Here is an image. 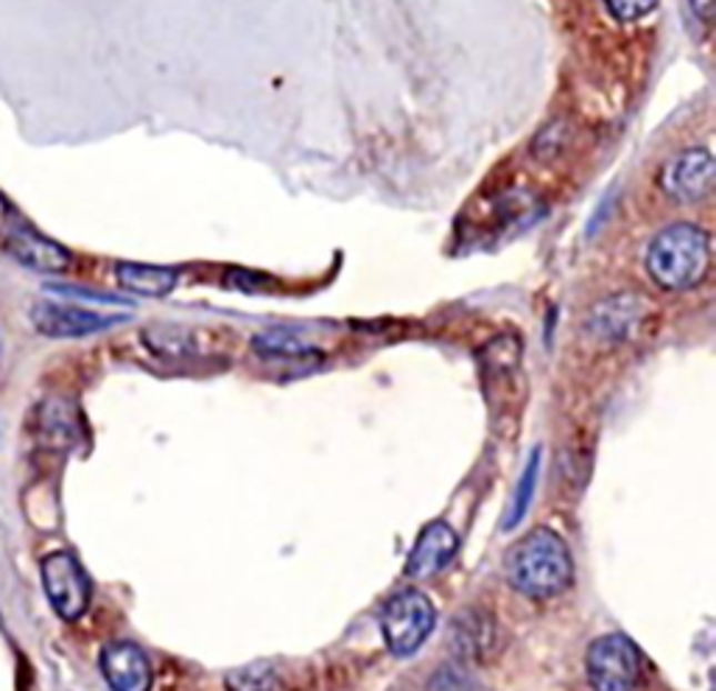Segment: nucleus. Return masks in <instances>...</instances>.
<instances>
[{
    "label": "nucleus",
    "mask_w": 716,
    "mask_h": 691,
    "mask_svg": "<svg viewBox=\"0 0 716 691\" xmlns=\"http://www.w3.org/2000/svg\"><path fill=\"white\" fill-rule=\"evenodd\" d=\"M602 3L618 23H638L658 7V0H602Z\"/></svg>",
    "instance_id": "nucleus-20"
},
{
    "label": "nucleus",
    "mask_w": 716,
    "mask_h": 691,
    "mask_svg": "<svg viewBox=\"0 0 716 691\" xmlns=\"http://www.w3.org/2000/svg\"><path fill=\"white\" fill-rule=\"evenodd\" d=\"M716 182V163L714 154L703 146L694 149H683L680 154L669 160L660 171V188L666 197H672L675 202L694 204L703 202L705 197H710Z\"/></svg>",
    "instance_id": "nucleus-6"
},
{
    "label": "nucleus",
    "mask_w": 716,
    "mask_h": 691,
    "mask_svg": "<svg viewBox=\"0 0 716 691\" xmlns=\"http://www.w3.org/2000/svg\"><path fill=\"white\" fill-rule=\"evenodd\" d=\"M46 291L59 297H70V300H84V302H104V306H129V300H121V297L101 294V291L82 289V286H62V283H48Z\"/></svg>",
    "instance_id": "nucleus-21"
},
{
    "label": "nucleus",
    "mask_w": 716,
    "mask_h": 691,
    "mask_svg": "<svg viewBox=\"0 0 716 691\" xmlns=\"http://www.w3.org/2000/svg\"><path fill=\"white\" fill-rule=\"evenodd\" d=\"M42 585L53 610L64 622H77L90 604V580L79 560L68 552H53L42 560Z\"/></svg>",
    "instance_id": "nucleus-5"
},
{
    "label": "nucleus",
    "mask_w": 716,
    "mask_h": 691,
    "mask_svg": "<svg viewBox=\"0 0 716 691\" xmlns=\"http://www.w3.org/2000/svg\"><path fill=\"white\" fill-rule=\"evenodd\" d=\"M537 468H541V451L532 453L530 465H526L524 477H521L518 488H515V499H513V507H510L507 521H504V529L518 527L521 518H524L526 510H530L532 499H535V488H537Z\"/></svg>",
    "instance_id": "nucleus-19"
},
{
    "label": "nucleus",
    "mask_w": 716,
    "mask_h": 691,
    "mask_svg": "<svg viewBox=\"0 0 716 691\" xmlns=\"http://www.w3.org/2000/svg\"><path fill=\"white\" fill-rule=\"evenodd\" d=\"M37 437L48 448H70L79 440L77 409L62 398H51L37 409Z\"/></svg>",
    "instance_id": "nucleus-13"
},
{
    "label": "nucleus",
    "mask_w": 716,
    "mask_h": 691,
    "mask_svg": "<svg viewBox=\"0 0 716 691\" xmlns=\"http://www.w3.org/2000/svg\"><path fill=\"white\" fill-rule=\"evenodd\" d=\"M127 322L123 317H107L95 314L90 309H79V306H64V302L42 300L31 309V326L51 339H82L93 337V333L107 331V328Z\"/></svg>",
    "instance_id": "nucleus-8"
},
{
    "label": "nucleus",
    "mask_w": 716,
    "mask_h": 691,
    "mask_svg": "<svg viewBox=\"0 0 716 691\" xmlns=\"http://www.w3.org/2000/svg\"><path fill=\"white\" fill-rule=\"evenodd\" d=\"M101 672L112 691L152 689V663H149L147 652L129 641H112L101 650Z\"/></svg>",
    "instance_id": "nucleus-9"
},
{
    "label": "nucleus",
    "mask_w": 716,
    "mask_h": 691,
    "mask_svg": "<svg viewBox=\"0 0 716 691\" xmlns=\"http://www.w3.org/2000/svg\"><path fill=\"white\" fill-rule=\"evenodd\" d=\"M118 283L140 297H169L180 283V274L165 267H149V263H118Z\"/></svg>",
    "instance_id": "nucleus-14"
},
{
    "label": "nucleus",
    "mask_w": 716,
    "mask_h": 691,
    "mask_svg": "<svg viewBox=\"0 0 716 691\" xmlns=\"http://www.w3.org/2000/svg\"><path fill=\"white\" fill-rule=\"evenodd\" d=\"M647 272L664 291H692L710 272V236L703 227L672 224L647 247Z\"/></svg>",
    "instance_id": "nucleus-2"
},
{
    "label": "nucleus",
    "mask_w": 716,
    "mask_h": 691,
    "mask_svg": "<svg viewBox=\"0 0 716 691\" xmlns=\"http://www.w3.org/2000/svg\"><path fill=\"white\" fill-rule=\"evenodd\" d=\"M507 580L524 597L554 599L574 580L568 547L552 529H532L507 552Z\"/></svg>",
    "instance_id": "nucleus-1"
},
{
    "label": "nucleus",
    "mask_w": 716,
    "mask_h": 691,
    "mask_svg": "<svg viewBox=\"0 0 716 691\" xmlns=\"http://www.w3.org/2000/svg\"><path fill=\"white\" fill-rule=\"evenodd\" d=\"M252 350L263 359H309L320 353L303 333L292 328H266L252 339Z\"/></svg>",
    "instance_id": "nucleus-15"
},
{
    "label": "nucleus",
    "mask_w": 716,
    "mask_h": 691,
    "mask_svg": "<svg viewBox=\"0 0 716 691\" xmlns=\"http://www.w3.org/2000/svg\"><path fill=\"white\" fill-rule=\"evenodd\" d=\"M495 647V619L484 610H465L451 628V650L462 661H484Z\"/></svg>",
    "instance_id": "nucleus-12"
},
{
    "label": "nucleus",
    "mask_w": 716,
    "mask_h": 691,
    "mask_svg": "<svg viewBox=\"0 0 716 691\" xmlns=\"http://www.w3.org/2000/svg\"><path fill=\"white\" fill-rule=\"evenodd\" d=\"M568 143L571 123L563 121V118H554L552 123H546V127L535 134V140H532V154H535L537 160H543V163H552V160H557L559 154L568 149Z\"/></svg>",
    "instance_id": "nucleus-17"
},
{
    "label": "nucleus",
    "mask_w": 716,
    "mask_h": 691,
    "mask_svg": "<svg viewBox=\"0 0 716 691\" xmlns=\"http://www.w3.org/2000/svg\"><path fill=\"white\" fill-rule=\"evenodd\" d=\"M20 224H23V221H20V216L14 213L12 204L0 197V244H3V241H7V236H12Z\"/></svg>",
    "instance_id": "nucleus-22"
},
{
    "label": "nucleus",
    "mask_w": 716,
    "mask_h": 691,
    "mask_svg": "<svg viewBox=\"0 0 716 691\" xmlns=\"http://www.w3.org/2000/svg\"><path fill=\"white\" fill-rule=\"evenodd\" d=\"M3 247H7V252L14 261L23 263L26 269H34V272L59 274L68 272L70 263H73V258H70V252L64 247L42 239L40 233H34V230H29L23 224L12 236H7Z\"/></svg>",
    "instance_id": "nucleus-11"
},
{
    "label": "nucleus",
    "mask_w": 716,
    "mask_h": 691,
    "mask_svg": "<svg viewBox=\"0 0 716 691\" xmlns=\"http://www.w3.org/2000/svg\"><path fill=\"white\" fill-rule=\"evenodd\" d=\"M456 549H460V538H456L454 529L445 521H432L420 532L417 543L409 554L406 574L417 577V580H428V577L440 574L454 560Z\"/></svg>",
    "instance_id": "nucleus-10"
},
{
    "label": "nucleus",
    "mask_w": 716,
    "mask_h": 691,
    "mask_svg": "<svg viewBox=\"0 0 716 691\" xmlns=\"http://www.w3.org/2000/svg\"><path fill=\"white\" fill-rule=\"evenodd\" d=\"M585 672L594 691H635L644 672V661L638 647L627 635L611 633L588 647Z\"/></svg>",
    "instance_id": "nucleus-4"
},
{
    "label": "nucleus",
    "mask_w": 716,
    "mask_h": 691,
    "mask_svg": "<svg viewBox=\"0 0 716 691\" xmlns=\"http://www.w3.org/2000/svg\"><path fill=\"white\" fill-rule=\"evenodd\" d=\"M686 9L694 14V20L708 26L710 14H714V0H686Z\"/></svg>",
    "instance_id": "nucleus-23"
},
{
    "label": "nucleus",
    "mask_w": 716,
    "mask_h": 691,
    "mask_svg": "<svg viewBox=\"0 0 716 691\" xmlns=\"http://www.w3.org/2000/svg\"><path fill=\"white\" fill-rule=\"evenodd\" d=\"M434 624H437V610L432 599L414 588L395 593L381 610V633L392 655L397 658L414 655L432 635Z\"/></svg>",
    "instance_id": "nucleus-3"
},
{
    "label": "nucleus",
    "mask_w": 716,
    "mask_h": 691,
    "mask_svg": "<svg viewBox=\"0 0 716 691\" xmlns=\"http://www.w3.org/2000/svg\"><path fill=\"white\" fill-rule=\"evenodd\" d=\"M647 317L649 309L644 297L633 294V291H618V294L605 297L591 309L588 331L602 342L622 344L629 342L644 328Z\"/></svg>",
    "instance_id": "nucleus-7"
},
{
    "label": "nucleus",
    "mask_w": 716,
    "mask_h": 691,
    "mask_svg": "<svg viewBox=\"0 0 716 691\" xmlns=\"http://www.w3.org/2000/svg\"><path fill=\"white\" fill-rule=\"evenodd\" d=\"M143 342L165 359H185V355L196 353V339L193 331L180 326H154L143 331Z\"/></svg>",
    "instance_id": "nucleus-16"
},
{
    "label": "nucleus",
    "mask_w": 716,
    "mask_h": 691,
    "mask_svg": "<svg viewBox=\"0 0 716 691\" xmlns=\"http://www.w3.org/2000/svg\"><path fill=\"white\" fill-rule=\"evenodd\" d=\"M228 691H285V685L274 669L252 663L228 674Z\"/></svg>",
    "instance_id": "nucleus-18"
}]
</instances>
